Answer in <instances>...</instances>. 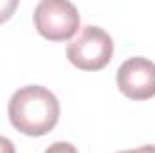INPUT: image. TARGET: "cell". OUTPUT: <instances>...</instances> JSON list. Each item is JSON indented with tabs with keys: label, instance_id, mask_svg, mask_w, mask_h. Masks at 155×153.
I'll return each mask as SVG.
<instances>
[{
	"label": "cell",
	"instance_id": "obj_1",
	"mask_svg": "<svg viewBox=\"0 0 155 153\" xmlns=\"http://www.w3.org/2000/svg\"><path fill=\"white\" fill-rule=\"evenodd\" d=\"M7 114L11 124L18 132L40 137L56 126L60 117V103L49 88L27 85L11 96Z\"/></svg>",
	"mask_w": 155,
	"mask_h": 153
},
{
	"label": "cell",
	"instance_id": "obj_2",
	"mask_svg": "<svg viewBox=\"0 0 155 153\" xmlns=\"http://www.w3.org/2000/svg\"><path fill=\"white\" fill-rule=\"evenodd\" d=\"M114 54L112 36L97 27L85 25L78 36L67 45V58L72 65L81 70H99L103 69Z\"/></svg>",
	"mask_w": 155,
	"mask_h": 153
},
{
	"label": "cell",
	"instance_id": "obj_3",
	"mask_svg": "<svg viewBox=\"0 0 155 153\" xmlns=\"http://www.w3.org/2000/svg\"><path fill=\"white\" fill-rule=\"evenodd\" d=\"M38 33L47 40H69L79 27L76 5L69 0H40L33 15Z\"/></svg>",
	"mask_w": 155,
	"mask_h": 153
},
{
	"label": "cell",
	"instance_id": "obj_4",
	"mask_svg": "<svg viewBox=\"0 0 155 153\" xmlns=\"http://www.w3.org/2000/svg\"><path fill=\"white\" fill-rule=\"evenodd\" d=\"M116 81L126 97L135 101L150 99L155 96V63L143 56L128 58L117 69Z\"/></svg>",
	"mask_w": 155,
	"mask_h": 153
},
{
	"label": "cell",
	"instance_id": "obj_5",
	"mask_svg": "<svg viewBox=\"0 0 155 153\" xmlns=\"http://www.w3.org/2000/svg\"><path fill=\"white\" fill-rule=\"evenodd\" d=\"M43 153H78V150L74 148V144H71V142L58 141V142H52Z\"/></svg>",
	"mask_w": 155,
	"mask_h": 153
},
{
	"label": "cell",
	"instance_id": "obj_6",
	"mask_svg": "<svg viewBox=\"0 0 155 153\" xmlns=\"http://www.w3.org/2000/svg\"><path fill=\"white\" fill-rule=\"evenodd\" d=\"M16 5H18L16 0H0V22L7 20L11 13L16 9Z\"/></svg>",
	"mask_w": 155,
	"mask_h": 153
},
{
	"label": "cell",
	"instance_id": "obj_7",
	"mask_svg": "<svg viewBox=\"0 0 155 153\" xmlns=\"http://www.w3.org/2000/svg\"><path fill=\"white\" fill-rule=\"evenodd\" d=\"M0 153H15V144L4 135H0Z\"/></svg>",
	"mask_w": 155,
	"mask_h": 153
},
{
	"label": "cell",
	"instance_id": "obj_8",
	"mask_svg": "<svg viewBox=\"0 0 155 153\" xmlns=\"http://www.w3.org/2000/svg\"><path fill=\"white\" fill-rule=\"evenodd\" d=\"M117 153H155V146L148 144V146H141L135 150H124V151H117Z\"/></svg>",
	"mask_w": 155,
	"mask_h": 153
}]
</instances>
